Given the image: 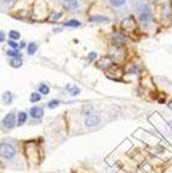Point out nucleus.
I'll list each match as a JSON object with an SVG mask.
<instances>
[{
  "label": "nucleus",
  "mask_w": 172,
  "mask_h": 173,
  "mask_svg": "<svg viewBox=\"0 0 172 173\" xmlns=\"http://www.w3.org/2000/svg\"><path fill=\"white\" fill-rule=\"evenodd\" d=\"M16 155V150L15 148L9 144V143H1L0 144V156L5 160H11L14 159Z\"/></svg>",
  "instance_id": "1"
},
{
  "label": "nucleus",
  "mask_w": 172,
  "mask_h": 173,
  "mask_svg": "<svg viewBox=\"0 0 172 173\" xmlns=\"http://www.w3.org/2000/svg\"><path fill=\"white\" fill-rule=\"evenodd\" d=\"M16 123H17V122H16L15 113H9L4 118V120H3V126H4L5 128H7V130L14 128Z\"/></svg>",
  "instance_id": "2"
},
{
  "label": "nucleus",
  "mask_w": 172,
  "mask_h": 173,
  "mask_svg": "<svg viewBox=\"0 0 172 173\" xmlns=\"http://www.w3.org/2000/svg\"><path fill=\"white\" fill-rule=\"evenodd\" d=\"M99 121H101V119H99L98 115L90 114V115H87L86 119H85V125L87 126V127H94V126L99 123Z\"/></svg>",
  "instance_id": "3"
},
{
  "label": "nucleus",
  "mask_w": 172,
  "mask_h": 173,
  "mask_svg": "<svg viewBox=\"0 0 172 173\" xmlns=\"http://www.w3.org/2000/svg\"><path fill=\"white\" fill-rule=\"evenodd\" d=\"M121 26H122V29L126 30V32H132L136 29V22L132 17H129V18H126L122 21L121 23Z\"/></svg>",
  "instance_id": "4"
},
{
  "label": "nucleus",
  "mask_w": 172,
  "mask_h": 173,
  "mask_svg": "<svg viewBox=\"0 0 172 173\" xmlns=\"http://www.w3.org/2000/svg\"><path fill=\"white\" fill-rule=\"evenodd\" d=\"M62 5L67 11H75L79 7L78 0H62Z\"/></svg>",
  "instance_id": "5"
},
{
  "label": "nucleus",
  "mask_w": 172,
  "mask_h": 173,
  "mask_svg": "<svg viewBox=\"0 0 172 173\" xmlns=\"http://www.w3.org/2000/svg\"><path fill=\"white\" fill-rule=\"evenodd\" d=\"M98 67L103 68V69H109L112 67H114V63L112 61V58H109V57H103V58L99 60V62L97 63Z\"/></svg>",
  "instance_id": "6"
},
{
  "label": "nucleus",
  "mask_w": 172,
  "mask_h": 173,
  "mask_svg": "<svg viewBox=\"0 0 172 173\" xmlns=\"http://www.w3.org/2000/svg\"><path fill=\"white\" fill-rule=\"evenodd\" d=\"M152 17V14H150V10L148 9V6H143L140 11V18L142 22H148Z\"/></svg>",
  "instance_id": "7"
},
{
  "label": "nucleus",
  "mask_w": 172,
  "mask_h": 173,
  "mask_svg": "<svg viewBox=\"0 0 172 173\" xmlns=\"http://www.w3.org/2000/svg\"><path fill=\"white\" fill-rule=\"evenodd\" d=\"M29 114H30V116L33 119H40V118H42V115H44V110L40 107H33L29 110Z\"/></svg>",
  "instance_id": "8"
},
{
  "label": "nucleus",
  "mask_w": 172,
  "mask_h": 173,
  "mask_svg": "<svg viewBox=\"0 0 172 173\" xmlns=\"http://www.w3.org/2000/svg\"><path fill=\"white\" fill-rule=\"evenodd\" d=\"M28 119V115L24 113V111H21L18 113V116H17V125L21 126V125H23Z\"/></svg>",
  "instance_id": "9"
},
{
  "label": "nucleus",
  "mask_w": 172,
  "mask_h": 173,
  "mask_svg": "<svg viewBox=\"0 0 172 173\" xmlns=\"http://www.w3.org/2000/svg\"><path fill=\"white\" fill-rule=\"evenodd\" d=\"M37 50H38V45H37L35 42H30V44L28 45V47H27V52H28V55H30V56H33L34 53H35Z\"/></svg>",
  "instance_id": "10"
},
{
  "label": "nucleus",
  "mask_w": 172,
  "mask_h": 173,
  "mask_svg": "<svg viewBox=\"0 0 172 173\" xmlns=\"http://www.w3.org/2000/svg\"><path fill=\"white\" fill-rule=\"evenodd\" d=\"M67 90L69 91V93L72 96H78L80 93V88L76 86H67Z\"/></svg>",
  "instance_id": "11"
},
{
  "label": "nucleus",
  "mask_w": 172,
  "mask_h": 173,
  "mask_svg": "<svg viewBox=\"0 0 172 173\" xmlns=\"http://www.w3.org/2000/svg\"><path fill=\"white\" fill-rule=\"evenodd\" d=\"M3 100L5 104H10L11 102H12V95L10 93V92H5V93L3 95Z\"/></svg>",
  "instance_id": "12"
},
{
  "label": "nucleus",
  "mask_w": 172,
  "mask_h": 173,
  "mask_svg": "<svg viewBox=\"0 0 172 173\" xmlns=\"http://www.w3.org/2000/svg\"><path fill=\"white\" fill-rule=\"evenodd\" d=\"M41 99V95L38 93V92H33V93L30 95V102L32 103H37Z\"/></svg>",
  "instance_id": "13"
},
{
  "label": "nucleus",
  "mask_w": 172,
  "mask_h": 173,
  "mask_svg": "<svg viewBox=\"0 0 172 173\" xmlns=\"http://www.w3.org/2000/svg\"><path fill=\"white\" fill-rule=\"evenodd\" d=\"M91 22H109V19L107 17H103V16H94L90 18Z\"/></svg>",
  "instance_id": "14"
},
{
  "label": "nucleus",
  "mask_w": 172,
  "mask_h": 173,
  "mask_svg": "<svg viewBox=\"0 0 172 173\" xmlns=\"http://www.w3.org/2000/svg\"><path fill=\"white\" fill-rule=\"evenodd\" d=\"M7 56L9 57H12V58H21V53L17 52V50H9L7 51Z\"/></svg>",
  "instance_id": "15"
},
{
  "label": "nucleus",
  "mask_w": 172,
  "mask_h": 173,
  "mask_svg": "<svg viewBox=\"0 0 172 173\" xmlns=\"http://www.w3.org/2000/svg\"><path fill=\"white\" fill-rule=\"evenodd\" d=\"M10 64L12 65L14 68H19L22 65V60L21 58H12L11 62H10Z\"/></svg>",
  "instance_id": "16"
},
{
  "label": "nucleus",
  "mask_w": 172,
  "mask_h": 173,
  "mask_svg": "<svg viewBox=\"0 0 172 173\" xmlns=\"http://www.w3.org/2000/svg\"><path fill=\"white\" fill-rule=\"evenodd\" d=\"M9 37H10L11 39H12V40H18V39H19V37H21V34H19L17 30H10Z\"/></svg>",
  "instance_id": "17"
},
{
  "label": "nucleus",
  "mask_w": 172,
  "mask_h": 173,
  "mask_svg": "<svg viewBox=\"0 0 172 173\" xmlns=\"http://www.w3.org/2000/svg\"><path fill=\"white\" fill-rule=\"evenodd\" d=\"M126 0H109V3L113 5V6H115V7H120L125 4Z\"/></svg>",
  "instance_id": "18"
},
{
  "label": "nucleus",
  "mask_w": 172,
  "mask_h": 173,
  "mask_svg": "<svg viewBox=\"0 0 172 173\" xmlns=\"http://www.w3.org/2000/svg\"><path fill=\"white\" fill-rule=\"evenodd\" d=\"M64 24H65L67 27H79V26H80V22L76 21V19H72V21L65 22Z\"/></svg>",
  "instance_id": "19"
},
{
  "label": "nucleus",
  "mask_w": 172,
  "mask_h": 173,
  "mask_svg": "<svg viewBox=\"0 0 172 173\" xmlns=\"http://www.w3.org/2000/svg\"><path fill=\"white\" fill-rule=\"evenodd\" d=\"M49 91H50V88H49V86L47 85H40V87H39V92L41 95H47L49 93Z\"/></svg>",
  "instance_id": "20"
},
{
  "label": "nucleus",
  "mask_w": 172,
  "mask_h": 173,
  "mask_svg": "<svg viewBox=\"0 0 172 173\" xmlns=\"http://www.w3.org/2000/svg\"><path fill=\"white\" fill-rule=\"evenodd\" d=\"M61 16H62V15H61L60 12H57V14H56V12H52V14L50 15V18H49V21H51V22H53V21H57V19H60V18H61Z\"/></svg>",
  "instance_id": "21"
},
{
  "label": "nucleus",
  "mask_w": 172,
  "mask_h": 173,
  "mask_svg": "<svg viewBox=\"0 0 172 173\" xmlns=\"http://www.w3.org/2000/svg\"><path fill=\"white\" fill-rule=\"evenodd\" d=\"M58 104H60V102L55 99V100H51V102L49 103V104H47V107H49L50 109H53V108H56V107L58 106Z\"/></svg>",
  "instance_id": "22"
},
{
  "label": "nucleus",
  "mask_w": 172,
  "mask_h": 173,
  "mask_svg": "<svg viewBox=\"0 0 172 173\" xmlns=\"http://www.w3.org/2000/svg\"><path fill=\"white\" fill-rule=\"evenodd\" d=\"M9 45L12 47V50H17V47H18V44H16L15 41H12V40H10L9 41Z\"/></svg>",
  "instance_id": "23"
},
{
  "label": "nucleus",
  "mask_w": 172,
  "mask_h": 173,
  "mask_svg": "<svg viewBox=\"0 0 172 173\" xmlns=\"http://www.w3.org/2000/svg\"><path fill=\"white\" fill-rule=\"evenodd\" d=\"M95 58H97V53H96V52H91V53L89 55V57H87L89 61H92V60H95Z\"/></svg>",
  "instance_id": "24"
},
{
  "label": "nucleus",
  "mask_w": 172,
  "mask_h": 173,
  "mask_svg": "<svg viewBox=\"0 0 172 173\" xmlns=\"http://www.w3.org/2000/svg\"><path fill=\"white\" fill-rule=\"evenodd\" d=\"M5 40V37H4V34L1 33V32H0V42H3Z\"/></svg>",
  "instance_id": "25"
},
{
  "label": "nucleus",
  "mask_w": 172,
  "mask_h": 173,
  "mask_svg": "<svg viewBox=\"0 0 172 173\" xmlns=\"http://www.w3.org/2000/svg\"><path fill=\"white\" fill-rule=\"evenodd\" d=\"M3 1H4V3H7V4H9V3H11V1H12V0H3Z\"/></svg>",
  "instance_id": "26"
}]
</instances>
